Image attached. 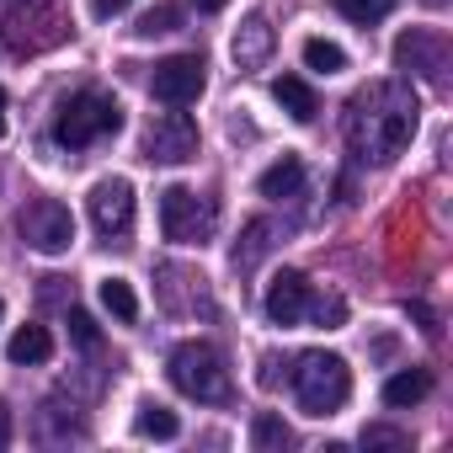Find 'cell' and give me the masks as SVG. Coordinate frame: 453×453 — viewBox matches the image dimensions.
Returning a JSON list of instances; mask_svg holds the SVG:
<instances>
[{
  "mask_svg": "<svg viewBox=\"0 0 453 453\" xmlns=\"http://www.w3.org/2000/svg\"><path fill=\"white\" fill-rule=\"evenodd\" d=\"M416 123H421L416 91H405L400 81H379V86H368V91L352 96V107H347V144H352L363 160L389 165V160L411 144Z\"/></svg>",
  "mask_w": 453,
  "mask_h": 453,
  "instance_id": "6da1fadb",
  "label": "cell"
},
{
  "mask_svg": "<svg viewBox=\"0 0 453 453\" xmlns=\"http://www.w3.org/2000/svg\"><path fill=\"white\" fill-rule=\"evenodd\" d=\"M294 400L304 416H336L352 400V368L336 352H304L294 368Z\"/></svg>",
  "mask_w": 453,
  "mask_h": 453,
  "instance_id": "7a4b0ae2",
  "label": "cell"
},
{
  "mask_svg": "<svg viewBox=\"0 0 453 453\" xmlns=\"http://www.w3.org/2000/svg\"><path fill=\"white\" fill-rule=\"evenodd\" d=\"M118 128H123L118 96H107V91H75V96L59 107V118H54V144L86 150V144H96V139H112Z\"/></svg>",
  "mask_w": 453,
  "mask_h": 453,
  "instance_id": "3957f363",
  "label": "cell"
},
{
  "mask_svg": "<svg viewBox=\"0 0 453 453\" xmlns=\"http://www.w3.org/2000/svg\"><path fill=\"white\" fill-rule=\"evenodd\" d=\"M165 373H171V384L187 400H203V405H219L224 395H230V368H224L219 347H208V342H181L171 352Z\"/></svg>",
  "mask_w": 453,
  "mask_h": 453,
  "instance_id": "277c9868",
  "label": "cell"
},
{
  "mask_svg": "<svg viewBox=\"0 0 453 453\" xmlns=\"http://www.w3.org/2000/svg\"><path fill=\"white\" fill-rule=\"evenodd\" d=\"M213 224H219V208L213 197L192 192V187H165L160 192V235L176 241V246H203L213 235Z\"/></svg>",
  "mask_w": 453,
  "mask_h": 453,
  "instance_id": "5b68a950",
  "label": "cell"
},
{
  "mask_svg": "<svg viewBox=\"0 0 453 453\" xmlns=\"http://www.w3.org/2000/svg\"><path fill=\"white\" fill-rule=\"evenodd\" d=\"M17 230H22V241H27L33 251L59 257V251L75 246V213H70L59 197H33V203L22 208V219H17Z\"/></svg>",
  "mask_w": 453,
  "mask_h": 453,
  "instance_id": "8992f818",
  "label": "cell"
},
{
  "mask_svg": "<svg viewBox=\"0 0 453 453\" xmlns=\"http://www.w3.org/2000/svg\"><path fill=\"white\" fill-rule=\"evenodd\" d=\"M91 224L102 241H128L134 230V181L128 176H107L91 187Z\"/></svg>",
  "mask_w": 453,
  "mask_h": 453,
  "instance_id": "52a82bcc",
  "label": "cell"
},
{
  "mask_svg": "<svg viewBox=\"0 0 453 453\" xmlns=\"http://www.w3.org/2000/svg\"><path fill=\"white\" fill-rule=\"evenodd\" d=\"M203 86H208V75H203V59H197V54H171V59H160L155 75H150V91H155V102H165V107H192V102L203 96Z\"/></svg>",
  "mask_w": 453,
  "mask_h": 453,
  "instance_id": "ba28073f",
  "label": "cell"
},
{
  "mask_svg": "<svg viewBox=\"0 0 453 453\" xmlns=\"http://www.w3.org/2000/svg\"><path fill=\"white\" fill-rule=\"evenodd\" d=\"M197 155V123L187 112H165L144 128V160L155 165H181Z\"/></svg>",
  "mask_w": 453,
  "mask_h": 453,
  "instance_id": "9c48e42d",
  "label": "cell"
},
{
  "mask_svg": "<svg viewBox=\"0 0 453 453\" xmlns=\"http://www.w3.org/2000/svg\"><path fill=\"white\" fill-rule=\"evenodd\" d=\"M310 304H315V288H310V278L304 273H294V267H283L273 283H267V299H262V310H267V320L273 326H304V315H310Z\"/></svg>",
  "mask_w": 453,
  "mask_h": 453,
  "instance_id": "30bf717a",
  "label": "cell"
},
{
  "mask_svg": "<svg viewBox=\"0 0 453 453\" xmlns=\"http://www.w3.org/2000/svg\"><path fill=\"white\" fill-rule=\"evenodd\" d=\"M395 65L411 75H426V81H442V70H448V43H442V33H426V27H411V33H400V43H395Z\"/></svg>",
  "mask_w": 453,
  "mask_h": 453,
  "instance_id": "8fae6325",
  "label": "cell"
},
{
  "mask_svg": "<svg viewBox=\"0 0 453 453\" xmlns=\"http://www.w3.org/2000/svg\"><path fill=\"white\" fill-rule=\"evenodd\" d=\"M273 43H278L273 22H267L262 12H251V17L241 22V33H235L230 54H235V65H241V70H262V65H267V54H273Z\"/></svg>",
  "mask_w": 453,
  "mask_h": 453,
  "instance_id": "7c38bea8",
  "label": "cell"
},
{
  "mask_svg": "<svg viewBox=\"0 0 453 453\" xmlns=\"http://www.w3.org/2000/svg\"><path fill=\"white\" fill-rule=\"evenodd\" d=\"M273 96H278V107H283L294 123H315V112H320V96H315L299 75H278V81H273Z\"/></svg>",
  "mask_w": 453,
  "mask_h": 453,
  "instance_id": "4fadbf2b",
  "label": "cell"
},
{
  "mask_svg": "<svg viewBox=\"0 0 453 453\" xmlns=\"http://www.w3.org/2000/svg\"><path fill=\"white\" fill-rule=\"evenodd\" d=\"M304 187V160L299 155H283V160H273L262 176H257V192L262 197H294Z\"/></svg>",
  "mask_w": 453,
  "mask_h": 453,
  "instance_id": "5bb4252c",
  "label": "cell"
},
{
  "mask_svg": "<svg viewBox=\"0 0 453 453\" xmlns=\"http://www.w3.org/2000/svg\"><path fill=\"white\" fill-rule=\"evenodd\" d=\"M432 395V373L426 368H405V373H395L389 384H384V405L389 411H405V405H416V400H426Z\"/></svg>",
  "mask_w": 453,
  "mask_h": 453,
  "instance_id": "9a60e30c",
  "label": "cell"
},
{
  "mask_svg": "<svg viewBox=\"0 0 453 453\" xmlns=\"http://www.w3.org/2000/svg\"><path fill=\"white\" fill-rule=\"evenodd\" d=\"M6 357H12V363H49V357H54L49 326H22V331L6 342Z\"/></svg>",
  "mask_w": 453,
  "mask_h": 453,
  "instance_id": "2e32d148",
  "label": "cell"
},
{
  "mask_svg": "<svg viewBox=\"0 0 453 453\" xmlns=\"http://www.w3.org/2000/svg\"><path fill=\"white\" fill-rule=\"evenodd\" d=\"M267 251H273V224H267V219H251L230 262H235V273H251V267H257V262H262Z\"/></svg>",
  "mask_w": 453,
  "mask_h": 453,
  "instance_id": "e0dca14e",
  "label": "cell"
},
{
  "mask_svg": "<svg viewBox=\"0 0 453 453\" xmlns=\"http://www.w3.org/2000/svg\"><path fill=\"white\" fill-rule=\"evenodd\" d=\"M134 432H139V437H155V442H171V437L181 432V421H176V411H165V405L144 400V405H139V416H134Z\"/></svg>",
  "mask_w": 453,
  "mask_h": 453,
  "instance_id": "ac0fdd59",
  "label": "cell"
},
{
  "mask_svg": "<svg viewBox=\"0 0 453 453\" xmlns=\"http://www.w3.org/2000/svg\"><path fill=\"white\" fill-rule=\"evenodd\" d=\"M96 294H102V310H107L112 320H123V326H128V320H139V294H134L123 278H102V288H96Z\"/></svg>",
  "mask_w": 453,
  "mask_h": 453,
  "instance_id": "d6986e66",
  "label": "cell"
},
{
  "mask_svg": "<svg viewBox=\"0 0 453 453\" xmlns=\"http://www.w3.org/2000/svg\"><path fill=\"white\" fill-rule=\"evenodd\" d=\"M304 65L320 70V75H342L347 70V49L331 43V38H304Z\"/></svg>",
  "mask_w": 453,
  "mask_h": 453,
  "instance_id": "ffe728a7",
  "label": "cell"
},
{
  "mask_svg": "<svg viewBox=\"0 0 453 453\" xmlns=\"http://www.w3.org/2000/svg\"><path fill=\"white\" fill-rule=\"evenodd\" d=\"M288 442H294V432H288V421H283V416L262 411V416L251 421V448H262V453H278V448H288Z\"/></svg>",
  "mask_w": 453,
  "mask_h": 453,
  "instance_id": "44dd1931",
  "label": "cell"
},
{
  "mask_svg": "<svg viewBox=\"0 0 453 453\" xmlns=\"http://www.w3.org/2000/svg\"><path fill=\"white\" fill-rule=\"evenodd\" d=\"M336 12L347 22H357V27H373V22H384L395 12V0H336Z\"/></svg>",
  "mask_w": 453,
  "mask_h": 453,
  "instance_id": "7402d4cb",
  "label": "cell"
},
{
  "mask_svg": "<svg viewBox=\"0 0 453 453\" xmlns=\"http://www.w3.org/2000/svg\"><path fill=\"white\" fill-rule=\"evenodd\" d=\"M176 22H181V17H176V6H155V12H144V17H139V27H134V33H139V38H155V33H171Z\"/></svg>",
  "mask_w": 453,
  "mask_h": 453,
  "instance_id": "603a6c76",
  "label": "cell"
},
{
  "mask_svg": "<svg viewBox=\"0 0 453 453\" xmlns=\"http://www.w3.org/2000/svg\"><path fill=\"white\" fill-rule=\"evenodd\" d=\"M304 320H315V326H326V331H336V326L347 320V304H342V299H315Z\"/></svg>",
  "mask_w": 453,
  "mask_h": 453,
  "instance_id": "cb8c5ba5",
  "label": "cell"
},
{
  "mask_svg": "<svg viewBox=\"0 0 453 453\" xmlns=\"http://www.w3.org/2000/svg\"><path fill=\"white\" fill-rule=\"evenodd\" d=\"M411 437L395 432V426H363V448H405Z\"/></svg>",
  "mask_w": 453,
  "mask_h": 453,
  "instance_id": "d4e9b609",
  "label": "cell"
},
{
  "mask_svg": "<svg viewBox=\"0 0 453 453\" xmlns=\"http://www.w3.org/2000/svg\"><path fill=\"white\" fill-rule=\"evenodd\" d=\"M70 336H75L81 347H96V320H91L86 310H70Z\"/></svg>",
  "mask_w": 453,
  "mask_h": 453,
  "instance_id": "484cf974",
  "label": "cell"
},
{
  "mask_svg": "<svg viewBox=\"0 0 453 453\" xmlns=\"http://www.w3.org/2000/svg\"><path fill=\"white\" fill-rule=\"evenodd\" d=\"M118 12H128V0H91V17L96 22H112Z\"/></svg>",
  "mask_w": 453,
  "mask_h": 453,
  "instance_id": "4316f807",
  "label": "cell"
},
{
  "mask_svg": "<svg viewBox=\"0 0 453 453\" xmlns=\"http://www.w3.org/2000/svg\"><path fill=\"white\" fill-rule=\"evenodd\" d=\"M6 442H12V411L0 405V448H6Z\"/></svg>",
  "mask_w": 453,
  "mask_h": 453,
  "instance_id": "83f0119b",
  "label": "cell"
},
{
  "mask_svg": "<svg viewBox=\"0 0 453 453\" xmlns=\"http://www.w3.org/2000/svg\"><path fill=\"white\" fill-rule=\"evenodd\" d=\"M192 6H197V12H224L230 0H192Z\"/></svg>",
  "mask_w": 453,
  "mask_h": 453,
  "instance_id": "f1b7e54d",
  "label": "cell"
},
{
  "mask_svg": "<svg viewBox=\"0 0 453 453\" xmlns=\"http://www.w3.org/2000/svg\"><path fill=\"white\" fill-rule=\"evenodd\" d=\"M0 134H6V91H0Z\"/></svg>",
  "mask_w": 453,
  "mask_h": 453,
  "instance_id": "f546056e",
  "label": "cell"
},
{
  "mask_svg": "<svg viewBox=\"0 0 453 453\" xmlns=\"http://www.w3.org/2000/svg\"><path fill=\"white\" fill-rule=\"evenodd\" d=\"M0 315H6V304H0Z\"/></svg>",
  "mask_w": 453,
  "mask_h": 453,
  "instance_id": "4dcf8cb0",
  "label": "cell"
}]
</instances>
